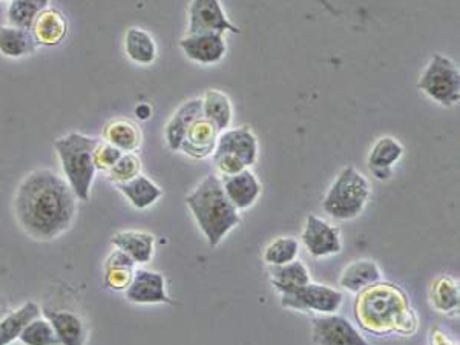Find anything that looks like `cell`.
<instances>
[{
  "instance_id": "obj_10",
  "label": "cell",
  "mask_w": 460,
  "mask_h": 345,
  "mask_svg": "<svg viewBox=\"0 0 460 345\" xmlns=\"http://www.w3.org/2000/svg\"><path fill=\"white\" fill-rule=\"evenodd\" d=\"M311 336L316 345H370L354 324L336 313L313 319Z\"/></svg>"
},
{
  "instance_id": "obj_31",
  "label": "cell",
  "mask_w": 460,
  "mask_h": 345,
  "mask_svg": "<svg viewBox=\"0 0 460 345\" xmlns=\"http://www.w3.org/2000/svg\"><path fill=\"white\" fill-rule=\"evenodd\" d=\"M48 5L49 0H11L6 13L8 22L11 27L31 29L34 21Z\"/></svg>"
},
{
  "instance_id": "obj_21",
  "label": "cell",
  "mask_w": 460,
  "mask_h": 345,
  "mask_svg": "<svg viewBox=\"0 0 460 345\" xmlns=\"http://www.w3.org/2000/svg\"><path fill=\"white\" fill-rule=\"evenodd\" d=\"M42 308L38 302L28 301L17 310H10L0 321V345H10L19 340L23 329L32 319L38 318Z\"/></svg>"
},
{
  "instance_id": "obj_38",
  "label": "cell",
  "mask_w": 460,
  "mask_h": 345,
  "mask_svg": "<svg viewBox=\"0 0 460 345\" xmlns=\"http://www.w3.org/2000/svg\"><path fill=\"white\" fill-rule=\"evenodd\" d=\"M10 312V304L4 295H0V321L5 316L6 313Z\"/></svg>"
},
{
  "instance_id": "obj_24",
  "label": "cell",
  "mask_w": 460,
  "mask_h": 345,
  "mask_svg": "<svg viewBox=\"0 0 460 345\" xmlns=\"http://www.w3.org/2000/svg\"><path fill=\"white\" fill-rule=\"evenodd\" d=\"M135 261L124 250H114L105 261V286L111 290L124 291L128 289L135 272Z\"/></svg>"
},
{
  "instance_id": "obj_22",
  "label": "cell",
  "mask_w": 460,
  "mask_h": 345,
  "mask_svg": "<svg viewBox=\"0 0 460 345\" xmlns=\"http://www.w3.org/2000/svg\"><path fill=\"white\" fill-rule=\"evenodd\" d=\"M382 280V272L379 265L371 259H359L344 269L343 275L339 278V286L350 293H359L365 287L375 284Z\"/></svg>"
},
{
  "instance_id": "obj_34",
  "label": "cell",
  "mask_w": 460,
  "mask_h": 345,
  "mask_svg": "<svg viewBox=\"0 0 460 345\" xmlns=\"http://www.w3.org/2000/svg\"><path fill=\"white\" fill-rule=\"evenodd\" d=\"M141 172V162L134 152H124L118 162L107 171V177L115 184L126 183Z\"/></svg>"
},
{
  "instance_id": "obj_12",
  "label": "cell",
  "mask_w": 460,
  "mask_h": 345,
  "mask_svg": "<svg viewBox=\"0 0 460 345\" xmlns=\"http://www.w3.org/2000/svg\"><path fill=\"white\" fill-rule=\"evenodd\" d=\"M180 48L189 60L199 65H217L227 53L225 34H186L180 40Z\"/></svg>"
},
{
  "instance_id": "obj_37",
  "label": "cell",
  "mask_w": 460,
  "mask_h": 345,
  "mask_svg": "<svg viewBox=\"0 0 460 345\" xmlns=\"http://www.w3.org/2000/svg\"><path fill=\"white\" fill-rule=\"evenodd\" d=\"M135 115H137L140 120H148L150 115H152V109H150L149 105L141 103V105H139V106L135 108Z\"/></svg>"
},
{
  "instance_id": "obj_5",
  "label": "cell",
  "mask_w": 460,
  "mask_h": 345,
  "mask_svg": "<svg viewBox=\"0 0 460 345\" xmlns=\"http://www.w3.org/2000/svg\"><path fill=\"white\" fill-rule=\"evenodd\" d=\"M371 188L369 180L354 166L344 167L337 173L322 200V209L337 222H348L361 215L369 203Z\"/></svg>"
},
{
  "instance_id": "obj_32",
  "label": "cell",
  "mask_w": 460,
  "mask_h": 345,
  "mask_svg": "<svg viewBox=\"0 0 460 345\" xmlns=\"http://www.w3.org/2000/svg\"><path fill=\"white\" fill-rule=\"evenodd\" d=\"M300 244L292 237H279L268 244L262 252V259L268 267L273 265H289L294 259H298Z\"/></svg>"
},
{
  "instance_id": "obj_26",
  "label": "cell",
  "mask_w": 460,
  "mask_h": 345,
  "mask_svg": "<svg viewBox=\"0 0 460 345\" xmlns=\"http://www.w3.org/2000/svg\"><path fill=\"white\" fill-rule=\"evenodd\" d=\"M203 103V117L204 119L214 124L218 132H225L229 130L234 119V109H232V102L226 96L225 92L218 89H208L201 97Z\"/></svg>"
},
{
  "instance_id": "obj_4",
  "label": "cell",
  "mask_w": 460,
  "mask_h": 345,
  "mask_svg": "<svg viewBox=\"0 0 460 345\" xmlns=\"http://www.w3.org/2000/svg\"><path fill=\"white\" fill-rule=\"evenodd\" d=\"M98 141L100 140L81 132H71L60 137L54 143V149L59 156L66 183L70 184L77 200H89L92 181L97 172L92 162V154Z\"/></svg>"
},
{
  "instance_id": "obj_3",
  "label": "cell",
  "mask_w": 460,
  "mask_h": 345,
  "mask_svg": "<svg viewBox=\"0 0 460 345\" xmlns=\"http://www.w3.org/2000/svg\"><path fill=\"white\" fill-rule=\"evenodd\" d=\"M186 205L210 248H218L227 233L240 224V212L227 200L221 179L214 173L186 197Z\"/></svg>"
},
{
  "instance_id": "obj_2",
  "label": "cell",
  "mask_w": 460,
  "mask_h": 345,
  "mask_svg": "<svg viewBox=\"0 0 460 345\" xmlns=\"http://www.w3.org/2000/svg\"><path fill=\"white\" fill-rule=\"evenodd\" d=\"M354 313L359 327L375 336H413L418 332V315L407 291L390 281H378L356 293Z\"/></svg>"
},
{
  "instance_id": "obj_19",
  "label": "cell",
  "mask_w": 460,
  "mask_h": 345,
  "mask_svg": "<svg viewBox=\"0 0 460 345\" xmlns=\"http://www.w3.org/2000/svg\"><path fill=\"white\" fill-rule=\"evenodd\" d=\"M404 156V147L393 137H382L371 147L369 156V167L376 180H388L391 177V167L395 166Z\"/></svg>"
},
{
  "instance_id": "obj_30",
  "label": "cell",
  "mask_w": 460,
  "mask_h": 345,
  "mask_svg": "<svg viewBox=\"0 0 460 345\" xmlns=\"http://www.w3.org/2000/svg\"><path fill=\"white\" fill-rule=\"evenodd\" d=\"M430 299L438 312H459V282L448 275L438 276L430 289Z\"/></svg>"
},
{
  "instance_id": "obj_13",
  "label": "cell",
  "mask_w": 460,
  "mask_h": 345,
  "mask_svg": "<svg viewBox=\"0 0 460 345\" xmlns=\"http://www.w3.org/2000/svg\"><path fill=\"white\" fill-rule=\"evenodd\" d=\"M124 293L126 299L134 304H174L167 295L165 276L152 270H135Z\"/></svg>"
},
{
  "instance_id": "obj_11",
  "label": "cell",
  "mask_w": 460,
  "mask_h": 345,
  "mask_svg": "<svg viewBox=\"0 0 460 345\" xmlns=\"http://www.w3.org/2000/svg\"><path fill=\"white\" fill-rule=\"evenodd\" d=\"M212 156H229L238 158L246 167L258 160V140L249 126L226 130L218 135Z\"/></svg>"
},
{
  "instance_id": "obj_1",
  "label": "cell",
  "mask_w": 460,
  "mask_h": 345,
  "mask_svg": "<svg viewBox=\"0 0 460 345\" xmlns=\"http://www.w3.org/2000/svg\"><path fill=\"white\" fill-rule=\"evenodd\" d=\"M13 207L23 232L38 241H53L72 226L77 197L59 173L36 169L21 180Z\"/></svg>"
},
{
  "instance_id": "obj_29",
  "label": "cell",
  "mask_w": 460,
  "mask_h": 345,
  "mask_svg": "<svg viewBox=\"0 0 460 345\" xmlns=\"http://www.w3.org/2000/svg\"><path fill=\"white\" fill-rule=\"evenodd\" d=\"M124 53L139 65H150L157 59V45L148 31L129 28L124 36Z\"/></svg>"
},
{
  "instance_id": "obj_33",
  "label": "cell",
  "mask_w": 460,
  "mask_h": 345,
  "mask_svg": "<svg viewBox=\"0 0 460 345\" xmlns=\"http://www.w3.org/2000/svg\"><path fill=\"white\" fill-rule=\"evenodd\" d=\"M19 341L23 345H62L53 325L45 316L32 319L21 332Z\"/></svg>"
},
{
  "instance_id": "obj_6",
  "label": "cell",
  "mask_w": 460,
  "mask_h": 345,
  "mask_svg": "<svg viewBox=\"0 0 460 345\" xmlns=\"http://www.w3.org/2000/svg\"><path fill=\"white\" fill-rule=\"evenodd\" d=\"M418 88L445 108H453L460 100V72L455 62L444 55H434L419 77Z\"/></svg>"
},
{
  "instance_id": "obj_8",
  "label": "cell",
  "mask_w": 460,
  "mask_h": 345,
  "mask_svg": "<svg viewBox=\"0 0 460 345\" xmlns=\"http://www.w3.org/2000/svg\"><path fill=\"white\" fill-rule=\"evenodd\" d=\"M301 241L304 244L305 250L313 258H327V257L341 254L343 250L339 229L313 214L305 218Z\"/></svg>"
},
{
  "instance_id": "obj_7",
  "label": "cell",
  "mask_w": 460,
  "mask_h": 345,
  "mask_svg": "<svg viewBox=\"0 0 460 345\" xmlns=\"http://www.w3.org/2000/svg\"><path fill=\"white\" fill-rule=\"evenodd\" d=\"M343 291L333 287L316 284V282H309L307 286L301 287L298 290L281 295V306L284 308H292V310L304 313H321V315L336 313L343 306Z\"/></svg>"
},
{
  "instance_id": "obj_23",
  "label": "cell",
  "mask_w": 460,
  "mask_h": 345,
  "mask_svg": "<svg viewBox=\"0 0 460 345\" xmlns=\"http://www.w3.org/2000/svg\"><path fill=\"white\" fill-rule=\"evenodd\" d=\"M268 275L270 284L275 287V290L279 291V295L298 290L311 282V272L298 259L289 265H273L268 270Z\"/></svg>"
},
{
  "instance_id": "obj_18",
  "label": "cell",
  "mask_w": 460,
  "mask_h": 345,
  "mask_svg": "<svg viewBox=\"0 0 460 345\" xmlns=\"http://www.w3.org/2000/svg\"><path fill=\"white\" fill-rule=\"evenodd\" d=\"M31 33L38 45L55 46L62 44L66 38L68 22L59 10L47 8L32 23Z\"/></svg>"
},
{
  "instance_id": "obj_25",
  "label": "cell",
  "mask_w": 460,
  "mask_h": 345,
  "mask_svg": "<svg viewBox=\"0 0 460 345\" xmlns=\"http://www.w3.org/2000/svg\"><path fill=\"white\" fill-rule=\"evenodd\" d=\"M103 139L122 152H134L141 146V132L131 120H111L103 128Z\"/></svg>"
},
{
  "instance_id": "obj_35",
  "label": "cell",
  "mask_w": 460,
  "mask_h": 345,
  "mask_svg": "<svg viewBox=\"0 0 460 345\" xmlns=\"http://www.w3.org/2000/svg\"><path fill=\"white\" fill-rule=\"evenodd\" d=\"M124 152L117 149L115 146L109 145L106 141H98L94 154H92V162L97 171L107 172L111 167L118 162V158L124 156Z\"/></svg>"
},
{
  "instance_id": "obj_16",
  "label": "cell",
  "mask_w": 460,
  "mask_h": 345,
  "mask_svg": "<svg viewBox=\"0 0 460 345\" xmlns=\"http://www.w3.org/2000/svg\"><path fill=\"white\" fill-rule=\"evenodd\" d=\"M218 135H220V132L217 130L214 124L201 117V119L191 124V128H189L186 137L183 140L180 151L191 156V158H195V160L208 158L214 154Z\"/></svg>"
},
{
  "instance_id": "obj_28",
  "label": "cell",
  "mask_w": 460,
  "mask_h": 345,
  "mask_svg": "<svg viewBox=\"0 0 460 345\" xmlns=\"http://www.w3.org/2000/svg\"><path fill=\"white\" fill-rule=\"evenodd\" d=\"M38 42L34 40L31 29L23 28L0 27V55L10 57V59H19L23 55H30L36 51Z\"/></svg>"
},
{
  "instance_id": "obj_15",
  "label": "cell",
  "mask_w": 460,
  "mask_h": 345,
  "mask_svg": "<svg viewBox=\"0 0 460 345\" xmlns=\"http://www.w3.org/2000/svg\"><path fill=\"white\" fill-rule=\"evenodd\" d=\"M42 315L53 325L62 345H85L88 340V327L77 313L64 308L43 306Z\"/></svg>"
},
{
  "instance_id": "obj_20",
  "label": "cell",
  "mask_w": 460,
  "mask_h": 345,
  "mask_svg": "<svg viewBox=\"0 0 460 345\" xmlns=\"http://www.w3.org/2000/svg\"><path fill=\"white\" fill-rule=\"evenodd\" d=\"M111 243L134 259L135 265H148L154 257L156 238L148 232L124 231V232L115 233L111 238Z\"/></svg>"
},
{
  "instance_id": "obj_9",
  "label": "cell",
  "mask_w": 460,
  "mask_h": 345,
  "mask_svg": "<svg viewBox=\"0 0 460 345\" xmlns=\"http://www.w3.org/2000/svg\"><path fill=\"white\" fill-rule=\"evenodd\" d=\"M240 33V28L230 22L220 0H192L189 5L188 34Z\"/></svg>"
},
{
  "instance_id": "obj_36",
  "label": "cell",
  "mask_w": 460,
  "mask_h": 345,
  "mask_svg": "<svg viewBox=\"0 0 460 345\" xmlns=\"http://www.w3.org/2000/svg\"><path fill=\"white\" fill-rule=\"evenodd\" d=\"M430 345H455L448 340V336L439 329H434L430 338Z\"/></svg>"
},
{
  "instance_id": "obj_17",
  "label": "cell",
  "mask_w": 460,
  "mask_h": 345,
  "mask_svg": "<svg viewBox=\"0 0 460 345\" xmlns=\"http://www.w3.org/2000/svg\"><path fill=\"white\" fill-rule=\"evenodd\" d=\"M203 117V103L201 97L191 98L175 111L166 124L165 137L171 151H180L183 140L186 137L191 124Z\"/></svg>"
},
{
  "instance_id": "obj_27",
  "label": "cell",
  "mask_w": 460,
  "mask_h": 345,
  "mask_svg": "<svg viewBox=\"0 0 460 345\" xmlns=\"http://www.w3.org/2000/svg\"><path fill=\"white\" fill-rule=\"evenodd\" d=\"M117 189L128 198L135 209H148L163 197V190L145 175H137L126 183L115 184Z\"/></svg>"
},
{
  "instance_id": "obj_14",
  "label": "cell",
  "mask_w": 460,
  "mask_h": 345,
  "mask_svg": "<svg viewBox=\"0 0 460 345\" xmlns=\"http://www.w3.org/2000/svg\"><path fill=\"white\" fill-rule=\"evenodd\" d=\"M220 179L227 200L238 212L251 207L261 195V183L251 169H244L235 175H227Z\"/></svg>"
}]
</instances>
